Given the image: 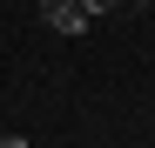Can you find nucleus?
Here are the masks:
<instances>
[{
    "label": "nucleus",
    "mask_w": 155,
    "mask_h": 148,
    "mask_svg": "<svg viewBox=\"0 0 155 148\" xmlns=\"http://www.w3.org/2000/svg\"><path fill=\"white\" fill-rule=\"evenodd\" d=\"M0 148H27V135H14V128H7V135H0Z\"/></svg>",
    "instance_id": "7ed1b4c3"
},
{
    "label": "nucleus",
    "mask_w": 155,
    "mask_h": 148,
    "mask_svg": "<svg viewBox=\"0 0 155 148\" xmlns=\"http://www.w3.org/2000/svg\"><path fill=\"white\" fill-rule=\"evenodd\" d=\"M41 20H47V27H54V34H68V40L94 27V14L81 7V0H41Z\"/></svg>",
    "instance_id": "f257e3e1"
},
{
    "label": "nucleus",
    "mask_w": 155,
    "mask_h": 148,
    "mask_svg": "<svg viewBox=\"0 0 155 148\" xmlns=\"http://www.w3.org/2000/svg\"><path fill=\"white\" fill-rule=\"evenodd\" d=\"M81 7H88V14H115L121 0H81Z\"/></svg>",
    "instance_id": "f03ea898"
},
{
    "label": "nucleus",
    "mask_w": 155,
    "mask_h": 148,
    "mask_svg": "<svg viewBox=\"0 0 155 148\" xmlns=\"http://www.w3.org/2000/svg\"><path fill=\"white\" fill-rule=\"evenodd\" d=\"M148 7H155V0H148Z\"/></svg>",
    "instance_id": "20e7f679"
}]
</instances>
